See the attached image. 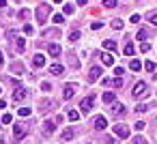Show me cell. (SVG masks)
I'll return each mask as SVG.
<instances>
[{
    "label": "cell",
    "mask_w": 157,
    "mask_h": 144,
    "mask_svg": "<svg viewBox=\"0 0 157 144\" xmlns=\"http://www.w3.org/2000/svg\"><path fill=\"white\" fill-rule=\"evenodd\" d=\"M50 13H52V4H39V7H37V11H34L37 22L45 24V22H48V17H50Z\"/></svg>",
    "instance_id": "cell-1"
},
{
    "label": "cell",
    "mask_w": 157,
    "mask_h": 144,
    "mask_svg": "<svg viewBox=\"0 0 157 144\" xmlns=\"http://www.w3.org/2000/svg\"><path fill=\"white\" fill-rule=\"evenodd\" d=\"M131 95H134L136 99H142V97H146V95H149V91H146V82H136V84H134V91H131Z\"/></svg>",
    "instance_id": "cell-2"
},
{
    "label": "cell",
    "mask_w": 157,
    "mask_h": 144,
    "mask_svg": "<svg viewBox=\"0 0 157 144\" xmlns=\"http://www.w3.org/2000/svg\"><path fill=\"white\" fill-rule=\"evenodd\" d=\"M26 133H28V125H26V123H17L15 127H13V136H15V140H22Z\"/></svg>",
    "instance_id": "cell-3"
},
{
    "label": "cell",
    "mask_w": 157,
    "mask_h": 144,
    "mask_svg": "<svg viewBox=\"0 0 157 144\" xmlns=\"http://www.w3.org/2000/svg\"><path fill=\"white\" fill-rule=\"evenodd\" d=\"M28 97H30V91H28V88H20V91L13 93V101H15V103H22V101H26Z\"/></svg>",
    "instance_id": "cell-4"
},
{
    "label": "cell",
    "mask_w": 157,
    "mask_h": 144,
    "mask_svg": "<svg viewBox=\"0 0 157 144\" xmlns=\"http://www.w3.org/2000/svg\"><path fill=\"white\" fill-rule=\"evenodd\" d=\"M41 131H43V136L45 138H50L54 131H56V123H52V121H45L43 125H41Z\"/></svg>",
    "instance_id": "cell-5"
},
{
    "label": "cell",
    "mask_w": 157,
    "mask_h": 144,
    "mask_svg": "<svg viewBox=\"0 0 157 144\" xmlns=\"http://www.w3.org/2000/svg\"><path fill=\"white\" fill-rule=\"evenodd\" d=\"M101 84H103V86H110V88H121V86H123V77H114V80L103 77V80H101Z\"/></svg>",
    "instance_id": "cell-6"
},
{
    "label": "cell",
    "mask_w": 157,
    "mask_h": 144,
    "mask_svg": "<svg viewBox=\"0 0 157 144\" xmlns=\"http://www.w3.org/2000/svg\"><path fill=\"white\" fill-rule=\"evenodd\" d=\"M76 91H78V84H76V82H71V84H65V93H62V97L69 101V99H71L73 95H76Z\"/></svg>",
    "instance_id": "cell-7"
},
{
    "label": "cell",
    "mask_w": 157,
    "mask_h": 144,
    "mask_svg": "<svg viewBox=\"0 0 157 144\" xmlns=\"http://www.w3.org/2000/svg\"><path fill=\"white\" fill-rule=\"evenodd\" d=\"M93 101H95L93 97H86V99H82V103H80V110H82V114H88L90 110H93Z\"/></svg>",
    "instance_id": "cell-8"
},
{
    "label": "cell",
    "mask_w": 157,
    "mask_h": 144,
    "mask_svg": "<svg viewBox=\"0 0 157 144\" xmlns=\"http://www.w3.org/2000/svg\"><path fill=\"white\" fill-rule=\"evenodd\" d=\"M54 107H56V101H54V99H45V101H41V114H48L50 110H54Z\"/></svg>",
    "instance_id": "cell-9"
},
{
    "label": "cell",
    "mask_w": 157,
    "mask_h": 144,
    "mask_svg": "<svg viewBox=\"0 0 157 144\" xmlns=\"http://www.w3.org/2000/svg\"><path fill=\"white\" fill-rule=\"evenodd\" d=\"M114 133H116L121 140H127V138H129V129L125 127V125H114Z\"/></svg>",
    "instance_id": "cell-10"
},
{
    "label": "cell",
    "mask_w": 157,
    "mask_h": 144,
    "mask_svg": "<svg viewBox=\"0 0 157 144\" xmlns=\"http://www.w3.org/2000/svg\"><path fill=\"white\" fill-rule=\"evenodd\" d=\"M93 125H95V129H97V131H103V129L108 127V118H106V116H97Z\"/></svg>",
    "instance_id": "cell-11"
},
{
    "label": "cell",
    "mask_w": 157,
    "mask_h": 144,
    "mask_svg": "<svg viewBox=\"0 0 157 144\" xmlns=\"http://www.w3.org/2000/svg\"><path fill=\"white\" fill-rule=\"evenodd\" d=\"M99 77H101V67H93L88 71V82H97Z\"/></svg>",
    "instance_id": "cell-12"
},
{
    "label": "cell",
    "mask_w": 157,
    "mask_h": 144,
    "mask_svg": "<svg viewBox=\"0 0 157 144\" xmlns=\"http://www.w3.org/2000/svg\"><path fill=\"white\" fill-rule=\"evenodd\" d=\"M9 69H11V73H15V75L24 73V65H22L20 60H13V62H11V67H9Z\"/></svg>",
    "instance_id": "cell-13"
},
{
    "label": "cell",
    "mask_w": 157,
    "mask_h": 144,
    "mask_svg": "<svg viewBox=\"0 0 157 144\" xmlns=\"http://www.w3.org/2000/svg\"><path fill=\"white\" fill-rule=\"evenodd\" d=\"M45 65V56H41V54H34V56H32V67L34 69H41Z\"/></svg>",
    "instance_id": "cell-14"
},
{
    "label": "cell",
    "mask_w": 157,
    "mask_h": 144,
    "mask_svg": "<svg viewBox=\"0 0 157 144\" xmlns=\"http://www.w3.org/2000/svg\"><path fill=\"white\" fill-rule=\"evenodd\" d=\"M125 112H127V110H125L123 103H114V105H112V114H114V116H125Z\"/></svg>",
    "instance_id": "cell-15"
},
{
    "label": "cell",
    "mask_w": 157,
    "mask_h": 144,
    "mask_svg": "<svg viewBox=\"0 0 157 144\" xmlns=\"http://www.w3.org/2000/svg\"><path fill=\"white\" fill-rule=\"evenodd\" d=\"M48 52H50V56H60V45L58 43H50V48H48Z\"/></svg>",
    "instance_id": "cell-16"
},
{
    "label": "cell",
    "mask_w": 157,
    "mask_h": 144,
    "mask_svg": "<svg viewBox=\"0 0 157 144\" xmlns=\"http://www.w3.org/2000/svg\"><path fill=\"white\" fill-rule=\"evenodd\" d=\"M50 73H52V75H62V73H65V67H62V65H56V62H54V65L50 67Z\"/></svg>",
    "instance_id": "cell-17"
},
{
    "label": "cell",
    "mask_w": 157,
    "mask_h": 144,
    "mask_svg": "<svg viewBox=\"0 0 157 144\" xmlns=\"http://www.w3.org/2000/svg\"><path fill=\"white\" fill-rule=\"evenodd\" d=\"M15 50H17V52H24V50H26V41H24L22 37L15 39Z\"/></svg>",
    "instance_id": "cell-18"
},
{
    "label": "cell",
    "mask_w": 157,
    "mask_h": 144,
    "mask_svg": "<svg viewBox=\"0 0 157 144\" xmlns=\"http://www.w3.org/2000/svg\"><path fill=\"white\" fill-rule=\"evenodd\" d=\"M116 101V95L110 91V93H103V103H114Z\"/></svg>",
    "instance_id": "cell-19"
},
{
    "label": "cell",
    "mask_w": 157,
    "mask_h": 144,
    "mask_svg": "<svg viewBox=\"0 0 157 144\" xmlns=\"http://www.w3.org/2000/svg\"><path fill=\"white\" fill-rule=\"evenodd\" d=\"M101 60H103V65H108V67H112V65H114L112 54H103V56H101Z\"/></svg>",
    "instance_id": "cell-20"
},
{
    "label": "cell",
    "mask_w": 157,
    "mask_h": 144,
    "mask_svg": "<svg viewBox=\"0 0 157 144\" xmlns=\"http://www.w3.org/2000/svg\"><path fill=\"white\" fill-rule=\"evenodd\" d=\"M129 69H131V71H140V69H142V62L134 58L131 62H129Z\"/></svg>",
    "instance_id": "cell-21"
},
{
    "label": "cell",
    "mask_w": 157,
    "mask_h": 144,
    "mask_svg": "<svg viewBox=\"0 0 157 144\" xmlns=\"http://www.w3.org/2000/svg\"><path fill=\"white\" fill-rule=\"evenodd\" d=\"M103 48H106V50H110V52H112V50H116V41H112V39L103 41Z\"/></svg>",
    "instance_id": "cell-22"
},
{
    "label": "cell",
    "mask_w": 157,
    "mask_h": 144,
    "mask_svg": "<svg viewBox=\"0 0 157 144\" xmlns=\"http://www.w3.org/2000/svg\"><path fill=\"white\" fill-rule=\"evenodd\" d=\"M123 26H125L123 20H112V28H114V30H123Z\"/></svg>",
    "instance_id": "cell-23"
},
{
    "label": "cell",
    "mask_w": 157,
    "mask_h": 144,
    "mask_svg": "<svg viewBox=\"0 0 157 144\" xmlns=\"http://www.w3.org/2000/svg\"><path fill=\"white\" fill-rule=\"evenodd\" d=\"M67 118H69V121H78V118H80V112L69 110V112H67Z\"/></svg>",
    "instance_id": "cell-24"
},
{
    "label": "cell",
    "mask_w": 157,
    "mask_h": 144,
    "mask_svg": "<svg viewBox=\"0 0 157 144\" xmlns=\"http://www.w3.org/2000/svg\"><path fill=\"white\" fill-rule=\"evenodd\" d=\"M17 17H20V20H28V17H30V11H28V9H22V11L17 13Z\"/></svg>",
    "instance_id": "cell-25"
},
{
    "label": "cell",
    "mask_w": 157,
    "mask_h": 144,
    "mask_svg": "<svg viewBox=\"0 0 157 144\" xmlns=\"http://www.w3.org/2000/svg\"><path fill=\"white\" fill-rule=\"evenodd\" d=\"M62 11H65V15H73L76 7H73V4H65V7H62Z\"/></svg>",
    "instance_id": "cell-26"
},
{
    "label": "cell",
    "mask_w": 157,
    "mask_h": 144,
    "mask_svg": "<svg viewBox=\"0 0 157 144\" xmlns=\"http://www.w3.org/2000/svg\"><path fill=\"white\" fill-rule=\"evenodd\" d=\"M123 54H125V56H134V45H131V43H127V45H125Z\"/></svg>",
    "instance_id": "cell-27"
},
{
    "label": "cell",
    "mask_w": 157,
    "mask_h": 144,
    "mask_svg": "<svg viewBox=\"0 0 157 144\" xmlns=\"http://www.w3.org/2000/svg\"><path fill=\"white\" fill-rule=\"evenodd\" d=\"M144 69L149 71V73H153V71H155V62H153V60H146V62H144Z\"/></svg>",
    "instance_id": "cell-28"
},
{
    "label": "cell",
    "mask_w": 157,
    "mask_h": 144,
    "mask_svg": "<svg viewBox=\"0 0 157 144\" xmlns=\"http://www.w3.org/2000/svg\"><path fill=\"white\" fill-rule=\"evenodd\" d=\"M146 110H149V105H144V103H138V107H136V114H144Z\"/></svg>",
    "instance_id": "cell-29"
},
{
    "label": "cell",
    "mask_w": 157,
    "mask_h": 144,
    "mask_svg": "<svg viewBox=\"0 0 157 144\" xmlns=\"http://www.w3.org/2000/svg\"><path fill=\"white\" fill-rule=\"evenodd\" d=\"M17 114L26 118V116H30V107H20V110H17Z\"/></svg>",
    "instance_id": "cell-30"
},
{
    "label": "cell",
    "mask_w": 157,
    "mask_h": 144,
    "mask_svg": "<svg viewBox=\"0 0 157 144\" xmlns=\"http://www.w3.org/2000/svg\"><path fill=\"white\" fill-rule=\"evenodd\" d=\"M71 138H73V131H71V129H65V131H62V140L67 142V140H71Z\"/></svg>",
    "instance_id": "cell-31"
},
{
    "label": "cell",
    "mask_w": 157,
    "mask_h": 144,
    "mask_svg": "<svg viewBox=\"0 0 157 144\" xmlns=\"http://www.w3.org/2000/svg\"><path fill=\"white\" fill-rule=\"evenodd\" d=\"M15 37H17V30H15V28H9V30H7V39H11V41H13Z\"/></svg>",
    "instance_id": "cell-32"
},
{
    "label": "cell",
    "mask_w": 157,
    "mask_h": 144,
    "mask_svg": "<svg viewBox=\"0 0 157 144\" xmlns=\"http://www.w3.org/2000/svg\"><path fill=\"white\" fill-rule=\"evenodd\" d=\"M146 20H149L153 26H157V13H149V15H146Z\"/></svg>",
    "instance_id": "cell-33"
},
{
    "label": "cell",
    "mask_w": 157,
    "mask_h": 144,
    "mask_svg": "<svg viewBox=\"0 0 157 144\" xmlns=\"http://www.w3.org/2000/svg\"><path fill=\"white\" fill-rule=\"evenodd\" d=\"M146 37H149V30H146V28H140V30H138V39H146Z\"/></svg>",
    "instance_id": "cell-34"
},
{
    "label": "cell",
    "mask_w": 157,
    "mask_h": 144,
    "mask_svg": "<svg viewBox=\"0 0 157 144\" xmlns=\"http://www.w3.org/2000/svg\"><path fill=\"white\" fill-rule=\"evenodd\" d=\"M118 2H116V0H103V7H108V9H114Z\"/></svg>",
    "instance_id": "cell-35"
},
{
    "label": "cell",
    "mask_w": 157,
    "mask_h": 144,
    "mask_svg": "<svg viewBox=\"0 0 157 144\" xmlns=\"http://www.w3.org/2000/svg\"><path fill=\"white\" fill-rule=\"evenodd\" d=\"M78 39H80V32H78V30H73V32L69 34V41H73V43H76Z\"/></svg>",
    "instance_id": "cell-36"
},
{
    "label": "cell",
    "mask_w": 157,
    "mask_h": 144,
    "mask_svg": "<svg viewBox=\"0 0 157 144\" xmlns=\"http://www.w3.org/2000/svg\"><path fill=\"white\" fill-rule=\"evenodd\" d=\"M144 127H146V123H142V121H138V123L134 125V129H136V131H142Z\"/></svg>",
    "instance_id": "cell-37"
},
{
    "label": "cell",
    "mask_w": 157,
    "mask_h": 144,
    "mask_svg": "<svg viewBox=\"0 0 157 144\" xmlns=\"http://www.w3.org/2000/svg\"><path fill=\"white\" fill-rule=\"evenodd\" d=\"M32 32H34V28H32L30 24H26V26H24V34H32Z\"/></svg>",
    "instance_id": "cell-38"
},
{
    "label": "cell",
    "mask_w": 157,
    "mask_h": 144,
    "mask_svg": "<svg viewBox=\"0 0 157 144\" xmlns=\"http://www.w3.org/2000/svg\"><path fill=\"white\" fill-rule=\"evenodd\" d=\"M11 121H13V116H11V114H4V116H2V125H9Z\"/></svg>",
    "instance_id": "cell-39"
},
{
    "label": "cell",
    "mask_w": 157,
    "mask_h": 144,
    "mask_svg": "<svg viewBox=\"0 0 157 144\" xmlns=\"http://www.w3.org/2000/svg\"><path fill=\"white\" fill-rule=\"evenodd\" d=\"M45 37H58V30H45Z\"/></svg>",
    "instance_id": "cell-40"
},
{
    "label": "cell",
    "mask_w": 157,
    "mask_h": 144,
    "mask_svg": "<svg viewBox=\"0 0 157 144\" xmlns=\"http://www.w3.org/2000/svg\"><path fill=\"white\" fill-rule=\"evenodd\" d=\"M101 26H103V22H93V24H90V28H93V30H99Z\"/></svg>",
    "instance_id": "cell-41"
},
{
    "label": "cell",
    "mask_w": 157,
    "mask_h": 144,
    "mask_svg": "<svg viewBox=\"0 0 157 144\" xmlns=\"http://www.w3.org/2000/svg\"><path fill=\"white\" fill-rule=\"evenodd\" d=\"M41 91H45V93H50V91H52V86H50L48 82H43V84H41Z\"/></svg>",
    "instance_id": "cell-42"
},
{
    "label": "cell",
    "mask_w": 157,
    "mask_h": 144,
    "mask_svg": "<svg viewBox=\"0 0 157 144\" xmlns=\"http://www.w3.org/2000/svg\"><path fill=\"white\" fill-rule=\"evenodd\" d=\"M149 50H151V45H149V43H142V45H140V52H144V54L149 52Z\"/></svg>",
    "instance_id": "cell-43"
},
{
    "label": "cell",
    "mask_w": 157,
    "mask_h": 144,
    "mask_svg": "<svg viewBox=\"0 0 157 144\" xmlns=\"http://www.w3.org/2000/svg\"><path fill=\"white\" fill-rule=\"evenodd\" d=\"M114 73H116V77H121V73H125V69H123V67H116Z\"/></svg>",
    "instance_id": "cell-44"
},
{
    "label": "cell",
    "mask_w": 157,
    "mask_h": 144,
    "mask_svg": "<svg viewBox=\"0 0 157 144\" xmlns=\"http://www.w3.org/2000/svg\"><path fill=\"white\" fill-rule=\"evenodd\" d=\"M52 20H54V24H62V15H54Z\"/></svg>",
    "instance_id": "cell-45"
},
{
    "label": "cell",
    "mask_w": 157,
    "mask_h": 144,
    "mask_svg": "<svg viewBox=\"0 0 157 144\" xmlns=\"http://www.w3.org/2000/svg\"><path fill=\"white\" fill-rule=\"evenodd\" d=\"M140 20H142V17H140V15H138V13H136V15H131V22H134V24H138V22H140Z\"/></svg>",
    "instance_id": "cell-46"
},
{
    "label": "cell",
    "mask_w": 157,
    "mask_h": 144,
    "mask_svg": "<svg viewBox=\"0 0 157 144\" xmlns=\"http://www.w3.org/2000/svg\"><path fill=\"white\" fill-rule=\"evenodd\" d=\"M78 4H80V7H86V4H88V0H78Z\"/></svg>",
    "instance_id": "cell-47"
},
{
    "label": "cell",
    "mask_w": 157,
    "mask_h": 144,
    "mask_svg": "<svg viewBox=\"0 0 157 144\" xmlns=\"http://www.w3.org/2000/svg\"><path fill=\"white\" fill-rule=\"evenodd\" d=\"M2 62H4V54L0 52V65H2Z\"/></svg>",
    "instance_id": "cell-48"
},
{
    "label": "cell",
    "mask_w": 157,
    "mask_h": 144,
    "mask_svg": "<svg viewBox=\"0 0 157 144\" xmlns=\"http://www.w3.org/2000/svg\"><path fill=\"white\" fill-rule=\"evenodd\" d=\"M2 107H7V103L2 101V99H0V110H2Z\"/></svg>",
    "instance_id": "cell-49"
},
{
    "label": "cell",
    "mask_w": 157,
    "mask_h": 144,
    "mask_svg": "<svg viewBox=\"0 0 157 144\" xmlns=\"http://www.w3.org/2000/svg\"><path fill=\"white\" fill-rule=\"evenodd\" d=\"M0 7H7V0H0Z\"/></svg>",
    "instance_id": "cell-50"
},
{
    "label": "cell",
    "mask_w": 157,
    "mask_h": 144,
    "mask_svg": "<svg viewBox=\"0 0 157 144\" xmlns=\"http://www.w3.org/2000/svg\"><path fill=\"white\" fill-rule=\"evenodd\" d=\"M54 2H62V0H54Z\"/></svg>",
    "instance_id": "cell-51"
}]
</instances>
